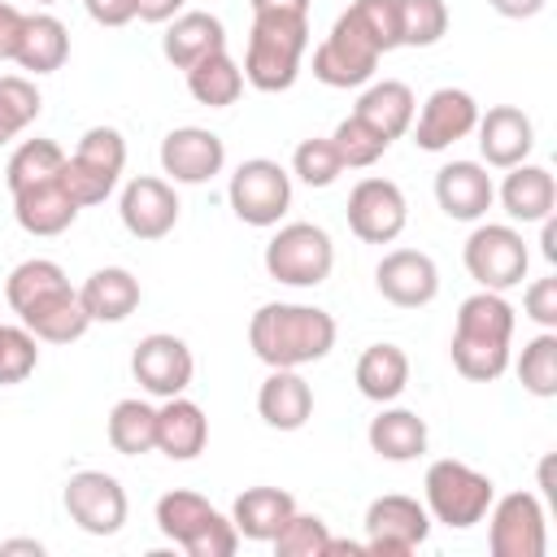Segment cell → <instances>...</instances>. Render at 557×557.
Instances as JSON below:
<instances>
[{
	"instance_id": "1",
	"label": "cell",
	"mask_w": 557,
	"mask_h": 557,
	"mask_svg": "<svg viewBox=\"0 0 557 557\" xmlns=\"http://www.w3.org/2000/svg\"><path fill=\"white\" fill-rule=\"evenodd\" d=\"M4 300L17 322L39 344H74L87 335L91 318L83 313L78 287H70L65 270L52 257H26L4 278Z\"/></svg>"
},
{
	"instance_id": "2",
	"label": "cell",
	"mask_w": 557,
	"mask_h": 557,
	"mask_svg": "<svg viewBox=\"0 0 557 557\" xmlns=\"http://www.w3.org/2000/svg\"><path fill=\"white\" fill-rule=\"evenodd\" d=\"M513 322L518 318H513V305L505 300V292L479 287L474 296H466L457 305L453 339H448V357H453L457 374L470 383H496L513 357Z\"/></svg>"
},
{
	"instance_id": "3",
	"label": "cell",
	"mask_w": 557,
	"mask_h": 557,
	"mask_svg": "<svg viewBox=\"0 0 557 557\" xmlns=\"http://www.w3.org/2000/svg\"><path fill=\"white\" fill-rule=\"evenodd\" d=\"M335 335L339 326L326 309L296 300H270L248 322V344L270 370H300L322 361L335 348Z\"/></svg>"
},
{
	"instance_id": "4",
	"label": "cell",
	"mask_w": 557,
	"mask_h": 557,
	"mask_svg": "<svg viewBox=\"0 0 557 557\" xmlns=\"http://www.w3.org/2000/svg\"><path fill=\"white\" fill-rule=\"evenodd\" d=\"M309 52V13H252L248 48H244V83L274 96L300 78V61Z\"/></svg>"
},
{
	"instance_id": "5",
	"label": "cell",
	"mask_w": 557,
	"mask_h": 557,
	"mask_svg": "<svg viewBox=\"0 0 557 557\" xmlns=\"http://www.w3.org/2000/svg\"><path fill=\"white\" fill-rule=\"evenodd\" d=\"M157 518V531L178 544L187 557H231L239 548V531L226 513H218L200 492H187V487H174L157 500L152 509Z\"/></svg>"
},
{
	"instance_id": "6",
	"label": "cell",
	"mask_w": 557,
	"mask_h": 557,
	"mask_svg": "<svg viewBox=\"0 0 557 557\" xmlns=\"http://www.w3.org/2000/svg\"><path fill=\"white\" fill-rule=\"evenodd\" d=\"M422 492H426V500H422L426 513L435 522H444L448 531H470L474 522H483V513L496 500V483L457 457L431 461L422 474Z\"/></svg>"
},
{
	"instance_id": "7",
	"label": "cell",
	"mask_w": 557,
	"mask_h": 557,
	"mask_svg": "<svg viewBox=\"0 0 557 557\" xmlns=\"http://www.w3.org/2000/svg\"><path fill=\"white\" fill-rule=\"evenodd\" d=\"M122 170H126V139H122V131L117 126H87L78 148L65 152L61 183L78 200V209H91V205L113 196V187L122 183Z\"/></svg>"
},
{
	"instance_id": "8",
	"label": "cell",
	"mask_w": 557,
	"mask_h": 557,
	"mask_svg": "<svg viewBox=\"0 0 557 557\" xmlns=\"http://www.w3.org/2000/svg\"><path fill=\"white\" fill-rule=\"evenodd\" d=\"M261 261H265V274L287 287H318L331 278L335 244L318 222H283L270 235Z\"/></svg>"
},
{
	"instance_id": "9",
	"label": "cell",
	"mask_w": 557,
	"mask_h": 557,
	"mask_svg": "<svg viewBox=\"0 0 557 557\" xmlns=\"http://www.w3.org/2000/svg\"><path fill=\"white\" fill-rule=\"evenodd\" d=\"M379 57H383L379 39L357 22L352 9H344L331 22L326 39L313 48V78L326 83V87H344V91L348 87H366L374 78V70H379Z\"/></svg>"
},
{
	"instance_id": "10",
	"label": "cell",
	"mask_w": 557,
	"mask_h": 557,
	"mask_svg": "<svg viewBox=\"0 0 557 557\" xmlns=\"http://www.w3.org/2000/svg\"><path fill=\"white\" fill-rule=\"evenodd\" d=\"M461 261H466V274L487 287V292H509L527 278V265H531V248L522 239V231H513L509 222H479L470 235H466V248H461Z\"/></svg>"
},
{
	"instance_id": "11",
	"label": "cell",
	"mask_w": 557,
	"mask_h": 557,
	"mask_svg": "<svg viewBox=\"0 0 557 557\" xmlns=\"http://www.w3.org/2000/svg\"><path fill=\"white\" fill-rule=\"evenodd\" d=\"M226 200L244 226H278L292 209V174L270 157H248L235 165Z\"/></svg>"
},
{
	"instance_id": "12",
	"label": "cell",
	"mask_w": 557,
	"mask_h": 557,
	"mask_svg": "<svg viewBox=\"0 0 557 557\" xmlns=\"http://www.w3.org/2000/svg\"><path fill=\"white\" fill-rule=\"evenodd\" d=\"M487 548L492 557H544L548 553V513L535 492H505L492 500Z\"/></svg>"
},
{
	"instance_id": "13",
	"label": "cell",
	"mask_w": 557,
	"mask_h": 557,
	"mask_svg": "<svg viewBox=\"0 0 557 557\" xmlns=\"http://www.w3.org/2000/svg\"><path fill=\"white\" fill-rule=\"evenodd\" d=\"M431 535V513L422 500L387 492L366 505V553L370 557H409Z\"/></svg>"
},
{
	"instance_id": "14",
	"label": "cell",
	"mask_w": 557,
	"mask_h": 557,
	"mask_svg": "<svg viewBox=\"0 0 557 557\" xmlns=\"http://www.w3.org/2000/svg\"><path fill=\"white\" fill-rule=\"evenodd\" d=\"M61 505L70 513V522L87 535H117L126 527V513H131V500H126V487L104 474V470H78L65 479V492H61Z\"/></svg>"
},
{
	"instance_id": "15",
	"label": "cell",
	"mask_w": 557,
	"mask_h": 557,
	"mask_svg": "<svg viewBox=\"0 0 557 557\" xmlns=\"http://www.w3.org/2000/svg\"><path fill=\"white\" fill-rule=\"evenodd\" d=\"M344 213H348V231L361 244H396L405 222H409V200L392 178L370 174L348 191Z\"/></svg>"
},
{
	"instance_id": "16",
	"label": "cell",
	"mask_w": 557,
	"mask_h": 557,
	"mask_svg": "<svg viewBox=\"0 0 557 557\" xmlns=\"http://www.w3.org/2000/svg\"><path fill=\"white\" fill-rule=\"evenodd\" d=\"M131 374H135V383H139L148 396L170 400V396H183V392L191 387L196 357H191V348H187L178 335L152 331V335H144V339L135 344V352H131Z\"/></svg>"
},
{
	"instance_id": "17",
	"label": "cell",
	"mask_w": 557,
	"mask_h": 557,
	"mask_svg": "<svg viewBox=\"0 0 557 557\" xmlns=\"http://www.w3.org/2000/svg\"><path fill=\"white\" fill-rule=\"evenodd\" d=\"M479 100L466 91V87H435L426 100H422V109L413 113V144L422 148V152H444V148H453L457 139H466V135H474V126H479Z\"/></svg>"
},
{
	"instance_id": "18",
	"label": "cell",
	"mask_w": 557,
	"mask_h": 557,
	"mask_svg": "<svg viewBox=\"0 0 557 557\" xmlns=\"http://www.w3.org/2000/svg\"><path fill=\"white\" fill-rule=\"evenodd\" d=\"M117 218L135 239H165L178 226V191L170 178L135 174L117 196Z\"/></svg>"
},
{
	"instance_id": "19",
	"label": "cell",
	"mask_w": 557,
	"mask_h": 557,
	"mask_svg": "<svg viewBox=\"0 0 557 557\" xmlns=\"http://www.w3.org/2000/svg\"><path fill=\"white\" fill-rule=\"evenodd\" d=\"M374 287L396 309H422L440 296V265L422 248H392L374 265Z\"/></svg>"
},
{
	"instance_id": "20",
	"label": "cell",
	"mask_w": 557,
	"mask_h": 557,
	"mask_svg": "<svg viewBox=\"0 0 557 557\" xmlns=\"http://www.w3.org/2000/svg\"><path fill=\"white\" fill-rule=\"evenodd\" d=\"M161 174L170 183H187V187H200L209 178L222 174L226 165V144L222 135H213L209 126H174L165 139H161Z\"/></svg>"
},
{
	"instance_id": "21",
	"label": "cell",
	"mask_w": 557,
	"mask_h": 557,
	"mask_svg": "<svg viewBox=\"0 0 557 557\" xmlns=\"http://www.w3.org/2000/svg\"><path fill=\"white\" fill-rule=\"evenodd\" d=\"M474 135H479V157L492 170L522 165L535 148V122L518 104H492L487 113H479Z\"/></svg>"
},
{
	"instance_id": "22",
	"label": "cell",
	"mask_w": 557,
	"mask_h": 557,
	"mask_svg": "<svg viewBox=\"0 0 557 557\" xmlns=\"http://www.w3.org/2000/svg\"><path fill=\"white\" fill-rule=\"evenodd\" d=\"M496 200V183L483 161H448L435 170V205L453 222H483Z\"/></svg>"
},
{
	"instance_id": "23",
	"label": "cell",
	"mask_w": 557,
	"mask_h": 557,
	"mask_svg": "<svg viewBox=\"0 0 557 557\" xmlns=\"http://www.w3.org/2000/svg\"><path fill=\"white\" fill-rule=\"evenodd\" d=\"M78 200L65 191L61 174L44 178V183H30L22 191H13V218L26 235H39V239H52V235H65L74 222H78Z\"/></svg>"
},
{
	"instance_id": "24",
	"label": "cell",
	"mask_w": 557,
	"mask_h": 557,
	"mask_svg": "<svg viewBox=\"0 0 557 557\" xmlns=\"http://www.w3.org/2000/svg\"><path fill=\"white\" fill-rule=\"evenodd\" d=\"M496 200L513 222H540L557 209V178L548 165H535V161L509 165L496 187Z\"/></svg>"
},
{
	"instance_id": "25",
	"label": "cell",
	"mask_w": 557,
	"mask_h": 557,
	"mask_svg": "<svg viewBox=\"0 0 557 557\" xmlns=\"http://www.w3.org/2000/svg\"><path fill=\"white\" fill-rule=\"evenodd\" d=\"M226 48V26L218 13H205V9H183L178 17L165 22V35H161V52L174 70H191L200 57Z\"/></svg>"
},
{
	"instance_id": "26",
	"label": "cell",
	"mask_w": 557,
	"mask_h": 557,
	"mask_svg": "<svg viewBox=\"0 0 557 557\" xmlns=\"http://www.w3.org/2000/svg\"><path fill=\"white\" fill-rule=\"evenodd\" d=\"M78 300H83V313L91 322H126L139 309L144 287L126 265H100L83 278Z\"/></svg>"
},
{
	"instance_id": "27",
	"label": "cell",
	"mask_w": 557,
	"mask_h": 557,
	"mask_svg": "<svg viewBox=\"0 0 557 557\" xmlns=\"http://www.w3.org/2000/svg\"><path fill=\"white\" fill-rule=\"evenodd\" d=\"M257 413L274 431H300L313 418V387L300 370H270L257 387Z\"/></svg>"
},
{
	"instance_id": "28",
	"label": "cell",
	"mask_w": 557,
	"mask_h": 557,
	"mask_svg": "<svg viewBox=\"0 0 557 557\" xmlns=\"http://www.w3.org/2000/svg\"><path fill=\"white\" fill-rule=\"evenodd\" d=\"M209 444V418L196 400L170 396L157 405V453L170 461H196Z\"/></svg>"
},
{
	"instance_id": "29",
	"label": "cell",
	"mask_w": 557,
	"mask_h": 557,
	"mask_svg": "<svg viewBox=\"0 0 557 557\" xmlns=\"http://www.w3.org/2000/svg\"><path fill=\"white\" fill-rule=\"evenodd\" d=\"M352 113H357L361 122H370L383 139H400V135H409V126H413L418 100H413L409 83H400V78H379V83L370 78L366 91L357 96Z\"/></svg>"
},
{
	"instance_id": "30",
	"label": "cell",
	"mask_w": 557,
	"mask_h": 557,
	"mask_svg": "<svg viewBox=\"0 0 557 557\" xmlns=\"http://www.w3.org/2000/svg\"><path fill=\"white\" fill-rule=\"evenodd\" d=\"M70 57V30L61 17L52 13H26L22 17V35H17V48H13V61L26 70V74H57Z\"/></svg>"
},
{
	"instance_id": "31",
	"label": "cell",
	"mask_w": 557,
	"mask_h": 557,
	"mask_svg": "<svg viewBox=\"0 0 557 557\" xmlns=\"http://www.w3.org/2000/svg\"><path fill=\"white\" fill-rule=\"evenodd\" d=\"M292 513H296V496L283 487H265V483L244 487L231 505V522H235L239 540H257V544H270Z\"/></svg>"
},
{
	"instance_id": "32",
	"label": "cell",
	"mask_w": 557,
	"mask_h": 557,
	"mask_svg": "<svg viewBox=\"0 0 557 557\" xmlns=\"http://www.w3.org/2000/svg\"><path fill=\"white\" fill-rule=\"evenodd\" d=\"M366 440H370V448H374L383 461H418V457L426 453L431 431H426V418H418L413 409L392 405V409H379V413L370 418Z\"/></svg>"
},
{
	"instance_id": "33",
	"label": "cell",
	"mask_w": 557,
	"mask_h": 557,
	"mask_svg": "<svg viewBox=\"0 0 557 557\" xmlns=\"http://www.w3.org/2000/svg\"><path fill=\"white\" fill-rule=\"evenodd\" d=\"M357 392L374 405H392L405 387H409V352L400 344H370L357 357Z\"/></svg>"
},
{
	"instance_id": "34",
	"label": "cell",
	"mask_w": 557,
	"mask_h": 557,
	"mask_svg": "<svg viewBox=\"0 0 557 557\" xmlns=\"http://www.w3.org/2000/svg\"><path fill=\"white\" fill-rule=\"evenodd\" d=\"M183 74H187L191 100H196V104H209V109H226V104H235L239 91H244V70H239V61H235L226 48L200 57V61H196L191 70H183Z\"/></svg>"
},
{
	"instance_id": "35",
	"label": "cell",
	"mask_w": 557,
	"mask_h": 557,
	"mask_svg": "<svg viewBox=\"0 0 557 557\" xmlns=\"http://www.w3.org/2000/svg\"><path fill=\"white\" fill-rule=\"evenodd\" d=\"M104 435L113 444V453L122 457H144L157 448V405L139 400V396H126L109 409V422H104Z\"/></svg>"
},
{
	"instance_id": "36",
	"label": "cell",
	"mask_w": 557,
	"mask_h": 557,
	"mask_svg": "<svg viewBox=\"0 0 557 557\" xmlns=\"http://www.w3.org/2000/svg\"><path fill=\"white\" fill-rule=\"evenodd\" d=\"M61 165H65V148L57 139H39L35 135V139H22L13 148L9 165H4V183H9V191H22L30 183H44V178L61 174Z\"/></svg>"
},
{
	"instance_id": "37",
	"label": "cell",
	"mask_w": 557,
	"mask_h": 557,
	"mask_svg": "<svg viewBox=\"0 0 557 557\" xmlns=\"http://www.w3.org/2000/svg\"><path fill=\"white\" fill-rule=\"evenodd\" d=\"M513 370H518V383H522L531 396L553 400V396H557V331L531 335V339L522 344Z\"/></svg>"
},
{
	"instance_id": "38",
	"label": "cell",
	"mask_w": 557,
	"mask_h": 557,
	"mask_svg": "<svg viewBox=\"0 0 557 557\" xmlns=\"http://www.w3.org/2000/svg\"><path fill=\"white\" fill-rule=\"evenodd\" d=\"M44 109V96L39 87L26 78V74H4L0 78V144L17 139Z\"/></svg>"
},
{
	"instance_id": "39",
	"label": "cell",
	"mask_w": 557,
	"mask_h": 557,
	"mask_svg": "<svg viewBox=\"0 0 557 557\" xmlns=\"http://www.w3.org/2000/svg\"><path fill=\"white\" fill-rule=\"evenodd\" d=\"M331 144H335L344 170H370V165L392 148V139H383V135H379L370 122H361L357 113H348V117L331 131Z\"/></svg>"
},
{
	"instance_id": "40",
	"label": "cell",
	"mask_w": 557,
	"mask_h": 557,
	"mask_svg": "<svg viewBox=\"0 0 557 557\" xmlns=\"http://www.w3.org/2000/svg\"><path fill=\"white\" fill-rule=\"evenodd\" d=\"M396 17H400V48H431L448 30L444 0H396Z\"/></svg>"
},
{
	"instance_id": "41",
	"label": "cell",
	"mask_w": 557,
	"mask_h": 557,
	"mask_svg": "<svg viewBox=\"0 0 557 557\" xmlns=\"http://www.w3.org/2000/svg\"><path fill=\"white\" fill-rule=\"evenodd\" d=\"M287 174L300 178L305 187H331V183L344 174V161H339L331 135H326V139H322V135L300 139L296 152H292V170H287Z\"/></svg>"
},
{
	"instance_id": "42",
	"label": "cell",
	"mask_w": 557,
	"mask_h": 557,
	"mask_svg": "<svg viewBox=\"0 0 557 557\" xmlns=\"http://www.w3.org/2000/svg\"><path fill=\"white\" fill-rule=\"evenodd\" d=\"M278 557H326V544H331V527L318 518V513H292L278 535L270 540Z\"/></svg>"
},
{
	"instance_id": "43",
	"label": "cell",
	"mask_w": 557,
	"mask_h": 557,
	"mask_svg": "<svg viewBox=\"0 0 557 557\" xmlns=\"http://www.w3.org/2000/svg\"><path fill=\"white\" fill-rule=\"evenodd\" d=\"M39 366V339L17 322V326H4L0 322V387H13V383H26Z\"/></svg>"
},
{
	"instance_id": "44",
	"label": "cell",
	"mask_w": 557,
	"mask_h": 557,
	"mask_svg": "<svg viewBox=\"0 0 557 557\" xmlns=\"http://www.w3.org/2000/svg\"><path fill=\"white\" fill-rule=\"evenodd\" d=\"M357 13V22L379 39L383 52L400 48V17H396V0H352L348 4Z\"/></svg>"
},
{
	"instance_id": "45",
	"label": "cell",
	"mask_w": 557,
	"mask_h": 557,
	"mask_svg": "<svg viewBox=\"0 0 557 557\" xmlns=\"http://www.w3.org/2000/svg\"><path fill=\"white\" fill-rule=\"evenodd\" d=\"M522 313H527L540 331H557V274L535 278V283L522 292Z\"/></svg>"
},
{
	"instance_id": "46",
	"label": "cell",
	"mask_w": 557,
	"mask_h": 557,
	"mask_svg": "<svg viewBox=\"0 0 557 557\" xmlns=\"http://www.w3.org/2000/svg\"><path fill=\"white\" fill-rule=\"evenodd\" d=\"M83 9L96 26H109V30L135 22V0H83Z\"/></svg>"
},
{
	"instance_id": "47",
	"label": "cell",
	"mask_w": 557,
	"mask_h": 557,
	"mask_svg": "<svg viewBox=\"0 0 557 557\" xmlns=\"http://www.w3.org/2000/svg\"><path fill=\"white\" fill-rule=\"evenodd\" d=\"M22 17L9 0H0V61H13V48H17V35H22Z\"/></svg>"
},
{
	"instance_id": "48",
	"label": "cell",
	"mask_w": 557,
	"mask_h": 557,
	"mask_svg": "<svg viewBox=\"0 0 557 557\" xmlns=\"http://www.w3.org/2000/svg\"><path fill=\"white\" fill-rule=\"evenodd\" d=\"M183 9H187V0H135V17L139 22H152V26H165Z\"/></svg>"
},
{
	"instance_id": "49",
	"label": "cell",
	"mask_w": 557,
	"mask_h": 557,
	"mask_svg": "<svg viewBox=\"0 0 557 557\" xmlns=\"http://www.w3.org/2000/svg\"><path fill=\"white\" fill-rule=\"evenodd\" d=\"M500 17H513V22H522V17H535V13H544V4L548 0H487Z\"/></svg>"
},
{
	"instance_id": "50",
	"label": "cell",
	"mask_w": 557,
	"mask_h": 557,
	"mask_svg": "<svg viewBox=\"0 0 557 557\" xmlns=\"http://www.w3.org/2000/svg\"><path fill=\"white\" fill-rule=\"evenodd\" d=\"M540 252H544L548 265H557V218L553 213L540 218Z\"/></svg>"
},
{
	"instance_id": "51",
	"label": "cell",
	"mask_w": 557,
	"mask_h": 557,
	"mask_svg": "<svg viewBox=\"0 0 557 557\" xmlns=\"http://www.w3.org/2000/svg\"><path fill=\"white\" fill-rule=\"evenodd\" d=\"M252 13H309V0H248Z\"/></svg>"
},
{
	"instance_id": "52",
	"label": "cell",
	"mask_w": 557,
	"mask_h": 557,
	"mask_svg": "<svg viewBox=\"0 0 557 557\" xmlns=\"http://www.w3.org/2000/svg\"><path fill=\"white\" fill-rule=\"evenodd\" d=\"M540 487H544V496H548V500H557V487H553V453L540 461Z\"/></svg>"
},
{
	"instance_id": "53",
	"label": "cell",
	"mask_w": 557,
	"mask_h": 557,
	"mask_svg": "<svg viewBox=\"0 0 557 557\" xmlns=\"http://www.w3.org/2000/svg\"><path fill=\"white\" fill-rule=\"evenodd\" d=\"M0 553H35V557H39V553H44V544H39V540H4V544H0Z\"/></svg>"
},
{
	"instance_id": "54",
	"label": "cell",
	"mask_w": 557,
	"mask_h": 557,
	"mask_svg": "<svg viewBox=\"0 0 557 557\" xmlns=\"http://www.w3.org/2000/svg\"><path fill=\"white\" fill-rule=\"evenodd\" d=\"M35 4H57V0H35Z\"/></svg>"
}]
</instances>
